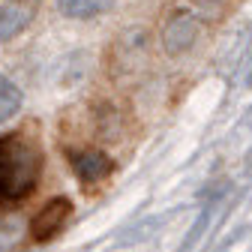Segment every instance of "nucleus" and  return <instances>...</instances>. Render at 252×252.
<instances>
[{"label": "nucleus", "instance_id": "nucleus-8", "mask_svg": "<svg viewBox=\"0 0 252 252\" xmlns=\"http://www.w3.org/2000/svg\"><path fill=\"white\" fill-rule=\"evenodd\" d=\"M24 237L21 219H0V252H12Z\"/></svg>", "mask_w": 252, "mask_h": 252}, {"label": "nucleus", "instance_id": "nucleus-1", "mask_svg": "<svg viewBox=\"0 0 252 252\" xmlns=\"http://www.w3.org/2000/svg\"><path fill=\"white\" fill-rule=\"evenodd\" d=\"M42 171V153L24 135L0 138V207L15 204L33 192Z\"/></svg>", "mask_w": 252, "mask_h": 252}, {"label": "nucleus", "instance_id": "nucleus-5", "mask_svg": "<svg viewBox=\"0 0 252 252\" xmlns=\"http://www.w3.org/2000/svg\"><path fill=\"white\" fill-rule=\"evenodd\" d=\"M69 165L81 183H96L111 174V159L102 150H72L69 153Z\"/></svg>", "mask_w": 252, "mask_h": 252}, {"label": "nucleus", "instance_id": "nucleus-4", "mask_svg": "<svg viewBox=\"0 0 252 252\" xmlns=\"http://www.w3.org/2000/svg\"><path fill=\"white\" fill-rule=\"evenodd\" d=\"M69 213H72L69 198H51V201L36 213V219H33V225H30V231H33L36 240H51V237L63 228V222L69 219Z\"/></svg>", "mask_w": 252, "mask_h": 252}, {"label": "nucleus", "instance_id": "nucleus-3", "mask_svg": "<svg viewBox=\"0 0 252 252\" xmlns=\"http://www.w3.org/2000/svg\"><path fill=\"white\" fill-rule=\"evenodd\" d=\"M36 15H39L36 0H6V3L0 6V45L21 36L24 30L33 24Z\"/></svg>", "mask_w": 252, "mask_h": 252}, {"label": "nucleus", "instance_id": "nucleus-9", "mask_svg": "<svg viewBox=\"0 0 252 252\" xmlns=\"http://www.w3.org/2000/svg\"><path fill=\"white\" fill-rule=\"evenodd\" d=\"M249 168H252V162H249Z\"/></svg>", "mask_w": 252, "mask_h": 252}, {"label": "nucleus", "instance_id": "nucleus-7", "mask_svg": "<svg viewBox=\"0 0 252 252\" xmlns=\"http://www.w3.org/2000/svg\"><path fill=\"white\" fill-rule=\"evenodd\" d=\"M21 102H24L21 90H18V87H15L9 78H3V75H0V123L12 120V117L21 111Z\"/></svg>", "mask_w": 252, "mask_h": 252}, {"label": "nucleus", "instance_id": "nucleus-2", "mask_svg": "<svg viewBox=\"0 0 252 252\" xmlns=\"http://www.w3.org/2000/svg\"><path fill=\"white\" fill-rule=\"evenodd\" d=\"M201 30H204V24L192 12H177V15H171L168 24L162 27V48H165V54L180 57L186 51H192V45L201 36Z\"/></svg>", "mask_w": 252, "mask_h": 252}, {"label": "nucleus", "instance_id": "nucleus-6", "mask_svg": "<svg viewBox=\"0 0 252 252\" xmlns=\"http://www.w3.org/2000/svg\"><path fill=\"white\" fill-rule=\"evenodd\" d=\"M111 6V0H57V9L66 18H96Z\"/></svg>", "mask_w": 252, "mask_h": 252}]
</instances>
